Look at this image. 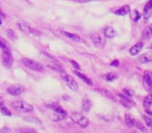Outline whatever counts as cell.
Masks as SVG:
<instances>
[{"label":"cell","instance_id":"21","mask_svg":"<svg viewBox=\"0 0 152 133\" xmlns=\"http://www.w3.org/2000/svg\"><path fill=\"white\" fill-rule=\"evenodd\" d=\"M151 105H152V94H149V95H147L144 98L143 106L145 109H148V108L151 107Z\"/></svg>","mask_w":152,"mask_h":133},{"label":"cell","instance_id":"29","mask_svg":"<svg viewBox=\"0 0 152 133\" xmlns=\"http://www.w3.org/2000/svg\"><path fill=\"white\" fill-rule=\"evenodd\" d=\"M134 127H135L137 129H139L140 131H143V132H146V131H147V129H146L145 125H144L142 122H140V121H135Z\"/></svg>","mask_w":152,"mask_h":133},{"label":"cell","instance_id":"39","mask_svg":"<svg viewBox=\"0 0 152 133\" xmlns=\"http://www.w3.org/2000/svg\"><path fill=\"white\" fill-rule=\"evenodd\" d=\"M19 131H22V132H34V130H32V129H20Z\"/></svg>","mask_w":152,"mask_h":133},{"label":"cell","instance_id":"14","mask_svg":"<svg viewBox=\"0 0 152 133\" xmlns=\"http://www.w3.org/2000/svg\"><path fill=\"white\" fill-rule=\"evenodd\" d=\"M114 13H115V15H117V16H126L130 13V7H129V5H124V7L116 9Z\"/></svg>","mask_w":152,"mask_h":133},{"label":"cell","instance_id":"35","mask_svg":"<svg viewBox=\"0 0 152 133\" xmlns=\"http://www.w3.org/2000/svg\"><path fill=\"white\" fill-rule=\"evenodd\" d=\"M71 65H73V68H75V70H80V65H79V63H77L75 60H71Z\"/></svg>","mask_w":152,"mask_h":133},{"label":"cell","instance_id":"10","mask_svg":"<svg viewBox=\"0 0 152 133\" xmlns=\"http://www.w3.org/2000/svg\"><path fill=\"white\" fill-rule=\"evenodd\" d=\"M143 47H144L143 42H137V44L133 45V46L130 48L129 53H130V55H132V56H135V55H137L140 52H141V50L143 49Z\"/></svg>","mask_w":152,"mask_h":133},{"label":"cell","instance_id":"9","mask_svg":"<svg viewBox=\"0 0 152 133\" xmlns=\"http://www.w3.org/2000/svg\"><path fill=\"white\" fill-rule=\"evenodd\" d=\"M144 86L148 89V91L152 92V72L151 71H146L144 73Z\"/></svg>","mask_w":152,"mask_h":133},{"label":"cell","instance_id":"37","mask_svg":"<svg viewBox=\"0 0 152 133\" xmlns=\"http://www.w3.org/2000/svg\"><path fill=\"white\" fill-rule=\"evenodd\" d=\"M75 1L80 3H87V2H91V1H100V0H75Z\"/></svg>","mask_w":152,"mask_h":133},{"label":"cell","instance_id":"30","mask_svg":"<svg viewBox=\"0 0 152 133\" xmlns=\"http://www.w3.org/2000/svg\"><path fill=\"white\" fill-rule=\"evenodd\" d=\"M118 78V75L116 73H108L105 75V80L106 81H114Z\"/></svg>","mask_w":152,"mask_h":133},{"label":"cell","instance_id":"26","mask_svg":"<svg viewBox=\"0 0 152 133\" xmlns=\"http://www.w3.org/2000/svg\"><path fill=\"white\" fill-rule=\"evenodd\" d=\"M0 48L3 51H11V47H10L9 43L5 40H3L2 38H0Z\"/></svg>","mask_w":152,"mask_h":133},{"label":"cell","instance_id":"41","mask_svg":"<svg viewBox=\"0 0 152 133\" xmlns=\"http://www.w3.org/2000/svg\"><path fill=\"white\" fill-rule=\"evenodd\" d=\"M0 15L2 16V17H3V16H4V15H3V14H2V13H1V11H0Z\"/></svg>","mask_w":152,"mask_h":133},{"label":"cell","instance_id":"5","mask_svg":"<svg viewBox=\"0 0 152 133\" xmlns=\"http://www.w3.org/2000/svg\"><path fill=\"white\" fill-rule=\"evenodd\" d=\"M24 91H25V87L23 86V85H20V84H14L12 85V86L7 87V93L9 94V95H12V96H20L22 95V94L24 93Z\"/></svg>","mask_w":152,"mask_h":133},{"label":"cell","instance_id":"42","mask_svg":"<svg viewBox=\"0 0 152 133\" xmlns=\"http://www.w3.org/2000/svg\"><path fill=\"white\" fill-rule=\"evenodd\" d=\"M1 24H2V21H1V19H0V25H1Z\"/></svg>","mask_w":152,"mask_h":133},{"label":"cell","instance_id":"4","mask_svg":"<svg viewBox=\"0 0 152 133\" xmlns=\"http://www.w3.org/2000/svg\"><path fill=\"white\" fill-rule=\"evenodd\" d=\"M61 77H63V79L65 80V82L67 83L68 86L70 87V89H72L73 92L78 91V83L76 82V80L71 76V75H67L65 73V74L61 75Z\"/></svg>","mask_w":152,"mask_h":133},{"label":"cell","instance_id":"31","mask_svg":"<svg viewBox=\"0 0 152 133\" xmlns=\"http://www.w3.org/2000/svg\"><path fill=\"white\" fill-rule=\"evenodd\" d=\"M143 120L149 128H152V118H150L148 116H143Z\"/></svg>","mask_w":152,"mask_h":133},{"label":"cell","instance_id":"1","mask_svg":"<svg viewBox=\"0 0 152 133\" xmlns=\"http://www.w3.org/2000/svg\"><path fill=\"white\" fill-rule=\"evenodd\" d=\"M12 108L16 110V111L19 112H23V113H26V112H31L34 110V106L31 104L27 103V102L24 101H16L13 102L11 104Z\"/></svg>","mask_w":152,"mask_h":133},{"label":"cell","instance_id":"34","mask_svg":"<svg viewBox=\"0 0 152 133\" xmlns=\"http://www.w3.org/2000/svg\"><path fill=\"white\" fill-rule=\"evenodd\" d=\"M123 94H124V95H126V96H128V97H132V96L134 95V93H133L132 91H130V89H123Z\"/></svg>","mask_w":152,"mask_h":133},{"label":"cell","instance_id":"28","mask_svg":"<svg viewBox=\"0 0 152 133\" xmlns=\"http://www.w3.org/2000/svg\"><path fill=\"white\" fill-rule=\"evenodd\" d=\"M24 121H25V122H28V123H34V124H38V125L42 124V122H41L38 118H34V116H28V118H24Z\"/></svg>","mask_w":152,"mask_h":133},{"label":"cell","instance_id":"18","mask_svg":"<svg viewBox=\"0 0 152 133\" xmlns=\"http://www.w3.org/2000/svg\"><path fill=\"white\" fill-rule=\"evenodd\" d=\"M152 36V25H149L142 32V40H149Z\"/></svg>","mask_w":152,"mask_h":133},{"label":"cell","instance_id":"13","mask_svg":"<svg viewBox=\"0 0 152 133\" xmlns=\"http://www.w3.org/2000/svg\"><path fill=\"white\" fill-rule=\"evenodd\" d=\"M97 92H99L100 94H101L102 96H104L105 98H108L110 100H112V101L116 102L117 99H116V96L114 95V94H112V92L107 91V89H98Z\"/></svg>","mask_w":152,"mask_h":133},{"label":"cell","instance_id":"2","mask_svg":"<svg viewBox=\"0 0 152 133\" xmlns=\"http://www.w3.org/2000/svg\"><path fill=\"white\" fill-rule=\"evenodd\" d=\"M21 60L23 63V65L25 67H27L28 69H30V70L37 71V72H43L45 70V67L41 63H39V61L32 60V59L26 58V57H23Z\"/></svg>","mask_w":152,"mask_h":133},{"label":"cell","instance_id":"19","mask_svg":"<svg viewBox=\"0 0 152 133\" xmlns=\"http://www.w3.org/2000/svg\"><path fill=\"white\" fill-rule=\"evenodd\" d=\"M66 118H67V114H65V113H59V112H55V113L50 114V116H49V118H50V120H52V121H54V122L63 121V120H65Z\"/></svg>","mask_w":152,"mask_h":133},{"label":"cell","instance_id":"27","mask_svg":"<svg viewBox=\"0 0 152 133\" xmlns=\"http://www.w3.org/2000/svg\"><path fill=\"white\" fill-rule=\"evenodd\" d=\"M130 17H131V19L133 20V21H135V22H137L140 19H141V14L139 13V12L137 11V9H134V11H132L130 13Z\"/></svg>","mask_w":152,"mask_h":133},{"label":"cell","instance_id":"15","mask_svg":"<svg viewBox=\"0 0 152 133\" xmlns=\"http://www.w3.org/2000/svg\"><path fill=\"white\" fill-rule=\"evenodd\" d=\"M49 69H51V70H53V71H55V72H57V73H59L61 74V76L63 74H65V70H64V68L61 67L59 63H50V65H47Z\"/></svg>","mask_w":152,"mask_h":133},{"label":"cell","instance_id":"7","mask_svg":"<svg viewBox=\"0 0 152 133\" xmlns=\"http://www.w3.org/2000/svg\"><path fill=\"white\" fill-rule=\"evenodd\" d=\"M14 59L11 54V51H3L2 53V63L5 68L10 69L13 65Z\"/></svg>","mask_w":152,"mask_h":133},{"label":"cell","instance_id":"40","mask_svg":"<svg viewBox=\"0 0 152 133\" xmlns=\"http://www.w3.org/2000/svg\"><path fill=\"white\" fill-rule=\"evenodd\" d=\"M145 112L147 114H149V116H152V111L150 110V108H148V109H145Z\"/></svg>","mask_w":152,"mask_h":133},{"label":"cell","instance_id":"23","mask_svg":"<svg viewBox=\"0 0 152 133\" xmlns=\"http://www.w3.org/2000/svg\"><path fill=\"white\" fill-rule=\"evenodd\" d=\"M125 123H126V125H127L128 127L132 128V127H134L135 120L132 118V116H131V114L126 113V114H125Z\"/></svg>","mask_w":152,"mask_h":133},{"label":"cell","instance_id":"25","mask_svg":"<svg viewBox=\"0 0 152 133\" xmlns=\"http://www.w3.org/2000/svg\"><path fill=\"white\" fill-rule=\"evenodd\" d=\"M0 111H1V113H2L3 116H12V112L7 109V106L4 105V103H3L2 101H0Z\"/></svg>","mask_w":152,"mask_h":133},{"label":"cell","instance_id":"36","mask_svg":"<svg viewBox=\"0 0 152 133\" xmlns=\"http://www.w3.org/2000/svg\"><path fill=\"white\" fill-rule=\"evenodd\" d=\"M29 33H31V34H34V36H41V32L39 31V30L34 29V28H31V29H30Z\"/></svg>","mask_w":152,"mask_h":133},{"label":"cell","instance_id":"17","mask_svg":"<svg viewBox=\"0 0 152 133\" xmlns=\"http://www.w3.org/2000/svg\"><path fill=\"white\" fill-rule=\"evenodd\" d=\"M18 27H19V29L21 30V31L27 32V33H29L30 29H31L30 25L25 21H19V22H18Z\"/></svg>","mask_w":152,"mask_h":133},{"label":"cell","instance_id":"16","mask_svg":"<svg viewBox=\"0 0 152 133\" xmlns=\"http://www.w3.org/2000/svg\"><path fill=\"white\" fill-rule=\"evenodd\" d=\"M104 36H105L106 38L113 39V38H116V36H118V33H117V31L113 27L107 26V27L104 28Z\"/></svg>","mask_w":152,"mask_h":133},{"label":"cell","instance_id":"20","mask_svg":"<svg viewBox=\"0 0 152 133\" xmlns=\"http://www.w3.org/2000/svg\"><path fill=\"white\" fill-rule=\"evenodd\" d=\"M74 74H75L76 76H78L79 78H80L83 81H85V82L87 83L88 85H92V84H93V82H92V80H91V79H90L89 77H87V76H86V75H83V73H80L78 70H75V71H74Z\"/></svg>","mask_w":152,"mask_h":133},{"label":"cell","instance_id":"3","mask_svg":"<svg viewBox=\"0 0 152 133\" xmlns=\"http://www.w3.org/2000/svg\"><path fill=\"white\" fill-rule=\"evenodd\" d=\"M70 118H71V120L73 121L75 124L79 125L81 128H86V127H88L90 124L89 120H88L83 114L79 113V112H72Z\"/></svg>","mask_w":152,"mask_h":133},{"label":"cell","instance_id":"22","mask_svg":"<svg viewBox=\"0 0 152 133\" xmlns=\"http://www.w3.org/2000/svg\"><path fill=\"white\" fill-rule=\"evenodd\" d=\"M83 111H90V109H91L92 107V102L91 100L89 99V98H85V99L83 100Z\"/></svg>","mask_w":152,"mask_h":133},{"label":"cell","instance_id":"12","mask_svg":"<svg viewBox=\"0 0 152 133\" xmlns=\"http://www.w3.org/2000/svg\"><path fill=\"white\" fill-rule=\"evenodd\" d=\"M61 33L64 34L65 36H67L68 39H70V40H72L73 42H83V40H81V38L78 36V34L76 33H72V32H69V31H61Z\"/></svg>","mask_w":152,"mask_h":133},{"label":"cell","instance_id":"8","mask_svg":"<svg viewBox=\"0 0 152 133\" xmlns=\"http://www.w3.org/2000/svg\"><path fill=\"white\" fill-rule=\"evenodd\" d=\"M91 40L93 42V44L96 47H99V48H101V47H103L105 45V39L100 33H93L91 36Z\"/></svg>","mask_w":152,"mask_h":133},{"label":"cell","instance_id":"32","mask_svg":"<svg viewBox=\"0 0 152 133\" xmlns=\"http://www.w3.org/2000/svg\"><path fill=\"white\" fill-rule=\"evenodd\" d=\"M148 11H152V0H149V1L146 3L145 7H144V13Z\"/></svg>","mask_w":152,"mask_h":133},{"label":"cell","instance_id":"11","mask_svg":"<svg viewBox=\"0 0 152 133\" xmlns=\"http://www.w3.org/2000/svg\"><path fill=\"white\" fill-rule=\"evenodd\" d=\"M139 60L142 63H148L150 61H152V50H149L144 53V54H142L139 57Z\"/></svg>","mask_w":152,"mask_h":133},{"label":"cell","instance_id":"24","mask_svg":"<svg viewBox=\"0 0 152 133\" xmlns=\"http://www.w3.org/2000/svg\"><path fill=\"white\" fill-rule=\"evenodd\" d=\"M47 107L50 108V109H52V110H54L55 112H59V113L67 114V112H66L65 110H64L63 108L61 107V106L57 105V104H48V105H47Z\"/></svg>","mask_w":152,"mask_h":133},{"label":"cell","instance_id":"38","mask_svg":"<svg viewBox=\"0 0 152 133\" xmlns=\"http://www.w3.org/2000/svg\"><path fill=\"white\" fill-rule=\"evenodd\" d=\"M110 65H112V67H115V68H117V67H119V60H117V59H115L114 61H112V63H110Z\"/></svg>","mask_w":152,"mask_h":133},{"label":"cell","instance_id":"33","mask_svg":"<svg viewBox=\"0 0 152 133\" xmlns=\"http://www.w3.org/2000/svg\"><path fill=\"white\" fill-rule=\"evenodd\" d=\"M7 36H9L12 40H16V39H17V36H16L15 31H14V30H12V29L7 30Z\"/></svg>","mask_w":152,"mask_h":133},{"label":"cell","instance_id":"6","mask_svg":"<svg viewBox=\"0 0 152 133\" xmlns=\"http://www.w3.org/2000/svg\"><path fill=\"white\" fill-rule=\"evenodd\" d=\"M117 96L119 97V99H120V103L122 104L124 107L126 108H132L133 106L135 105L134 102L131 100V97H128V96L124 95V94H117Z\"/></svg>","mask_w":152,"mask_h":133}]
</instances>
